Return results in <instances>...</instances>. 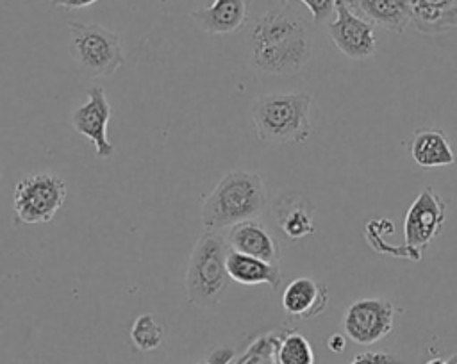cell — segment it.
<instances>
[{"mask_svg": "<svg viewBox=\"0 0 457 364\" xmlns=\"http://www.w3.org/2000/svg\"><path fill=\"white\" fill-rule=\"evenodd\" d=\"M253 64L271 75L300 71L312 54V37L307 21L280 5L262 12L250 29Z\"/></svg>", "mask_w": 457, "mask_h": 364, "instance_id": "1", "label": "cell"}, {"mask_svg": "<svg viewBox=\"0 0 457 364\" xmlns=\"http://www.w3.org/2000/svg\"><path fill=\"white\" fill-rule=\"evenodd\" d=\"M266 207V186L257 171L232 170L223 175L202 203L205 230H225L255 219Z\"/></svg>", "mask_w": 457, "mask_h": 364, "instance_id": "2", "label": "cell"}, {"mask_svg": "<svg viewBox=\"0 0 457 364\" xmlns=\"http://www.w3.org/2000/svg\"><path fill=\"white\" fill-rule=\"evenodd\" d=\"M309 93H270L252 103V121L257 137L264 143H305L311 136Z\"/></svg>", "mask_w": 457, "mask_h": 364, "instance_id": "3", "label": "cell"}, {"mask_svg": "<svg viewBox=\"0 0 457 364\" xmlns=\"http://www.w3.org/2000/svg\"><path fill=\"white\" fill-rule=\"evenodd\" d=\"M227 253L228 244L220 232L205 230L198 237L191 250L184 278L189 303L209 309L221 300L228 284Z\"/></svg>", "mask_w": 457, "mask_h": 364, "instance_id": "4", "label": "cell"}, {"mask_svg": "<svg viewBox=\"0 0 457 364\" xmlns=\"http://www.w3.org/2000/svg\"><path fill=\"white\" fill-rule=\"evenodd\" d=\"M68 32L70 55L87 77H111L123 64L121 41L107 27L68 21Z\"/></svg>", "mask_w": 457, "mask_h": 364, "instance_id": "5", "label": "cell"}, {"mask_svg": "<svg viewBox=\"0 0 457 364\" xmlns=\"http://www.w3.org/2000/svg\"><path fill=\"white\" fill-rule=\"evenodd\" d=\"M66 202L64 180L50 171L23 177L12 193L14 216L21 223H48Z\"/></svg>", "mask_w": 457, "mask_h": 364, "instance_id": "6", "label": "cell"}, {"mask_svg": "<svg viewBox=\"0 0 457 364\" xmlns=\"http://www.w3.org/2000/svg\"><path fill=\"white\" fill-rule=\"evenodd\" d=\"M446 218V203L432 187H423L407 209L403 219L405 253L411 261H420L421 252L439 236Z\"/></svg>", "mask_w": 457, "mask_h": 364, "instance_id": "7", "label": "cell"}, {"mask_svg": "<svg viewBox=\"0 0 457 364\" xmlns=\"http://www.w3.org/2000/svg\"><path fill=\"white\" fill-rule=\"evenodd\" d=\"M396 307L386 298H361L352 302L343 316V334L357 344H373L384 339L395 325Z\"/></svg>", "mask_w": 457, "mask_h": 364, "instance_id": "8", "label": "cell"}, {"mask_svg": "<svg viewBox=\"0 0 457 364\" xmlns=\"http://www.w3.org/2000/svg\"><path fill=\"white\" fill-rule=\"evenodd\" d=\"M334 20L327 21V34L334 46L346 57L361 61L377 50L373 23L362 18L348 0H337Z\"/></svg>", "mask_w": 457, "mask_h": 364, "instance_id": "9", "label": "cell"}, {"mask_svg": "<svg viewBox=\"0 0 457 364\" xmlns=\"http://www.w3.org/2000/svg\"><path fill=\"white\" fill-rule=\"evenodd\" d=\"M109 120L111 103L102 86H93L87 89V100L75 107L70 116L73 130L91 141L98 159H109L114 153V146L107 139Z\"/></svg>", "mask_w": 457, "mask_h": 364, "instance_id": "10", "label": "cell"}, {"mask_svg": "<svg viewBox=\"0 0 457 364\" xmlns=\"http://www.w3.org/2000/svg\"><path fill=\"white\" fill-rule=\"evenodd\" d=\"M225 241L230 250L239 253H246L268 262H278L280 259L278 239L257 218L232 225L225 236Z\"/></svg>", "mask_w": 457, "mask_h": 364, "instance_id": "11", "label": "cell"}, {"mask_svg": "<svg viewBox=\"0 0 457 364\" xmlns=\"http://www.w3.org/2000/svg\"><path fill=\"white\" fill-rule=\"evenodd\" d=\"M328 303V289L311 277L291 280L282 293V309L291 319H311L320 316Z\"/></svg>", "mask_w": 457, "mask_h": 364, "instance_id": "12", "label": "cell"}, {"mask_svg": "<svg viewBox=\"0 0 457 364\" xmlns=\"http://www.w3.org/2000/svg\"><path fill=\"white\" fill-rule=\"evenodd\" d=\"M273 212L280 230L289 239H300L314 232V207L296 191H282L273 203Z\"/></svg>", "mask_w": 457, "mask_h": 364, "instance_id": "13", "label": "cell"}, {"mask_svg": "<svg viewBox=\"0 0 457 364\" xmlns=\"http://www.w3.org/2000/svg\"><path fill=\"white\" fill-rule=\"evenodd\" d=\"M189 16L207 34H232L248 20V0H214Z\"/></svg>", "mask_w": 457, "mask_h": 364, "instance_id": "14", "label": "cell"}, {"mask_svg": "<svg viewBox=\"0 0 457 364\" xmlns=\"http://www.w3.org/2000/svg\"><path fill=\"white\" fill-rule=\"evenodd\" d=\"M409 150L412 161L420 168H441L457 162L448 136L436 127H421L414 130Z\"/></svg>", "mask_w": 457, "mask_h": 364, "instance_id": "15", "label": "cell"}, {"mask_svg": "<svg viewBox=\"0 0 457 364\" xmlns=\"http://www.w3.org/2000/svg\"><path fill=\"white\" fill-rule=\"evenodd\" d=\"M228 278L243 285L266 284L271 289H278L282 284V271L278 262H268L246 253H239L228 248L227 253Z\"/></svg>", "mask_w": 457, "mask_h": 364, "instance_id": "16", "label": "cell"}, {"mask_svg": "<svg viewBox=\"0 0 457 364\" xmlns=\"http://www.w3.org/2000/svg\"><path fill=\"white\" fill-rule=\"evenodd\" d=\"M411 23L420 34L436 36L457 27V0H409Z\"/></svg>", "mask_w": 457, "mask_h": 364, "instance_id": "17", "label": "cell"}, {"mask_svg": "<svg viewBox=\"0 0 457 364\" xmlns=\"http://www.w3.org/2000/svg\"><path fill=\"white\" fill-rule=\"evenodd\" d=\"M350 5L370 23L389 32L402 34L411 23L409 0H348Z\"/></svg>", "mask_w": 457, "mask_h": 364, "instance_id": "18", "label": "cell"}, {"mask_svg": "<svg viewBox=\"0 0 457 364\" xmlns=\"http://www.w3.org/2000/svg\"><path fill=\"white\" fill-rule=\"evenodd\" d=\"M273 359L277 364H314V350L300 332L278 335Z\"/></svg>", "mask_w": 457, "mask_h": 364, "instance_id": "19", "label": "cell"}, {"mask_svg": "<svg viewBox=\"0 0 457 364\" xmlns=\"http://www.w3.org/2000/svg\"><path fill=\"white\" fill-rule=\"evenodd\" d=\"M164 335H166L164 325L152 312H145L137 316L130 327V339L134 346L141 352H150L159 348L161 343L164 341Z\"/></svg>", "mask_w": 457, "mask_h": 364, "instance_id": "20", "label": "cell"}, {"mask_svg": "<svg viewBox=\"0 0 457 364\" xmlns=\"http://www.w3.org/2000/svg\"><path fill=\"white\" fill-rule=\"evenodd\" d=\"M278 337L270 335V337H262L257 343H253L246 353L236 362V364H262L264 360L271 359L275 353V346H277Z\"/></svg>", "mask_w": 457, "mask_h": 364, "instance_id": "21", "label": "cell"}, {"mask_svg": "<svg viewBox=\"0 0 457 364\" xmlns=\"http://www.w3.org/2000/svg\"><path fill=\"white\" fill-rule=\"evenodd\" d=\"M289 0H278L280 5H286ZM311 12L312 16V21L321 25V23H327L330 14L334 12L336 9V2L337 0H300Z\"/></svg>", "mask_w": 457, "mask_h": 364, "instance_id": "22", "label": "cell"}, {"mask_svg": "<svg viewBox=\"0 0 457 364\" xmlns=\"http://www.w3.org/2000/svg\"><path fill=\"white\" fill-rule=\"evenodd\" d=\"M348 364H403L389 352H361Z\"/></svg>", "mask_w": 457, "mask_h": 364, "instance_id": "23", "label": "cell"}, {"mask_svg": "<svg viewBox=\"0 0 457 364\" xmlns=\"http://www.w3.org/2000/svg\"><path fill=\"white\" fill-rule=\"evenodd\" d=\"M234 350L228 348V346H220L216 350H212L207 357V362L209 364H230L232 359H234Z\"/></svg>", "mask_w": 457, "mask_h": 364, "instance_id": "24", "label": "cell"}, {"mask_svg": "<svg viewBox=\"0 0 457 364\" xmlns=\"http://www.w3.org/2000/svg\"><path fill=\"white\" fill-rule=\"evenodd\" d=\"M52 5L55 7H64V9H84L89 7L93 4H96L98 0H48Z\"/></svg>", "mask_w": 457, "mask_h": 364, "instance_id": "25", "label": "cell"}, {"mask_svg": "<svg viewBox=\"0 0 457 364\" xmlns=\"http://www.w3.org/2000/svg\"><path fill=\"white\" fill-rule=\"evenodd\" d=\"M327 346H328L332 352L341 353V352L345 350V337H343V334H334V335H330V337L327 339Z\"/></svg>", "mask_w": 457, "mask_h": 364, "instance_id": "26", "label": "cell"}, {"mask_svg": "<svg viewBox=\"0 0 457 364\" xmlns=\"http://www.w3.org/2000/svg\"><path fill=\"white\" fill-rule=\"evenodd\" d=\"M425 364H448V362H446V360H443V359L434 357V359H428Z\"/></svg>", "mask_w": 457, "mask_h": 364, "instance_id": "27", "label": "cell"}, {"mask_svg": "<svg viewBox=\"0 0 457 364\" xmlns=\"http://www.w3.org/2000/svg\"><path fill=\"white\" fill-rule=\"evenodd\" d=\"M446 362H448V364H457V353H453Z\"/></svg>", "mask_w": 457, "mask_h": 364, "instance_id": "28", "label": "cell"}, {"mask_svg": "<svg viewBox=\"0 0 457 364\" xmlns=\"http://www.w3.org/2000/svg\"><path fill=\"white\" fill-rule=\"evenodd\" d=\"M262 364H277V362H275V359H268V360H264Z\"/></svg>", "mask_w": 457, "mask_h": 364, "instance_id": "29", "label": "cell"}, {"mask_svg": "<svg viewBox=\"0 0 457 364\" xmlns=\"http://www.w3.org/2000/svg\"><path fill=\"white\" fill-rule=\"evenodd\" d=\"M196 364H209L207 360H202V362H196Z\"/></svg>", "mask_w": 457, "mask_h": 364, "instance_id": "30", "label": "cell"}, {"mask_svg": "<svg viewBox=\"0 0 457 364\" xmlns=\"http://www.w3.org/2000/svg\"><path fill=\"white\" fill-rule=\"evenodd\" d=\"M0 177H2V171H0Z\"/></svg>", "mask_w": 457, "mask_h": 364, "instance_id": "31", "label": "cell"}]
</instances>
